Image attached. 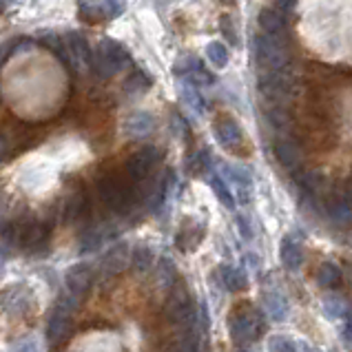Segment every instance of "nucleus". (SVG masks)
<instances>
[{"label": "nucleus", "mask_w": 352, "mask_h": 352, "mask_svg": "<svg viewBox=\"0 0 352 352\" xmlns=\"http://www.w3.org/2000/svg\"><path fill=\"white\" fill-rule=\"evenodd\" d=\"M259 87H261V91H264V96L281 100V98H286L290 91V80L286 74H281V69H275V72L261 74Z\"/></svg>", "instance_id": "obj_11"}, {"label": "nucleus", "mask_w": 352, "mask_h": 352, "mask_svg": "<svg viewBox=\"0 0 352 352\" xmlns=\"http://www.w3.org/2000/svg\"><path fill=\"white\" fill-rule=\"evenodd\" d=\"M228 330H230V339L233 344L239 348H246L250 344H255L257 339L264 337L266 333V321L264 315L259 310L250 308V306H241L237 308L228 321Z\"/></svg>", "instance_id": "obj_1"}, {"label": "nucleus", "mask_w": 352, "mask_h": 352, "mask_svg": "<svg viewBox=\"0 0 352 352\" xmlns=\"http://www.w3.org/2000/svg\"><path fill=\"white\" fill-rule=\"evenodd\" d=\"M131 264H133V270L138 275L146 273L153 264V253H151V248L146 244H140L135 250H133V257H131Z\"/></svg>", "instance_id": "obj_28"}, {"label": "nucleus", "mask_w": 352, "mask_h": 352, "mask_svg": "<svg viewBox=\"0 0 352 352\" xmlns=\"http://www.w3.org/2000/svg\"><path fill=\"white\" fill-rule=\"evenodd\" d=\"M102 241H104L102 228H91L80 239V250H82V253H91V250H98L102 246Z\"/></svg>", "instance_id": "obj_30"}, {"label": "nucleus", "mask_w": 352, "mask_h": 352, "mask_svg": "<svg viewBox=\"0 0 352 352\" xmlns=\"http://www.w3.org/2000/svg\"><path fill=\"white\" fill-rule=\"evenodd\" d=\"M124 0H80L78 14L85 23H102L122 16Z\"/></svg>", "instance_id": "obj_5"}, {"label": "nucleus", "mask_w": 352, "mask_h": 352, "mask_svg": "<svg viewBox=\"0 0 352 352\" xmlns=\"http://www.w3.org/2000/svg\"><path fill=\"white\" fill-rule=\"evenodd\" d=\"M5 52H7V49H3V47H0V60L5 58Z\"/></svg>", "instance_id": "obj_42"}, {"label": "nucleus", "mask_w": 352, "mask_h": 352, "mask_svg": "<svg viewBox=\"0 0 352 352\" xmlns=\"http://www.w3.org/2000/svg\"><path fill=\"white\" fill-rule=\"evenodd\" d=\"M341 339H344L346 346H350V324H348V319H346V324L341 326Z\"/></svg>", "instance_id": "obj_39"}, {"label": "nucleus", "mask_w": 352, "mask_h": 352, "mask_svg": "<svg viewBox=\"0 0 352 352\" xmlns=\"http://www.w3.org/2000/svg\"><path fill=\"white\" fill-rule=\"evenodd\" d=\"M91 65L100 78H111L120 69L131 65V56L120 43H116L111 38H104L102 43L98 45V52L91 58Z\"/></svg>", "instance_id": "obj_2"}, {"label": "nucleus", "mask_w": 352, "mask_h": 352, "mask_svg": "<svg viewBox=\"0 0 352 352\" xmlns=\"http://www.w3.org/2000/svg\"><path fill=\"white\" fill-rule=\"evenodd\" d=\"M210 186H213V190H215V195H217V199L222 202L226 208H230L233 210V206H235V197H233V193L226 188V184L222 182L219 177H213L210 179Z\"/></svg>", "instance_id": "obj_31"}, {"label": "nucleus", "mask_w": 352, "mask_h": 352, "mask_svg": "<svg viewBox=\"0 0 352 352\" xmlns=\"http://www.w3.org/2000/svg\"><path fill=\"white\" fill-rule=\"evenodd\" d=\"M279 259H281V264H284V268L297 270L301 266V261H304V250H301L299 241H295L293 237H286L284 241H281Z\"/></svg>", "instance_id": "obj_16"}, {"label": "nucleus", "mask_w": 352, "mask_h": 352, "mask_svg": "<svg viewBox=\"0 0 352 352\" xmlns=\"http://www.w3.org/2000/svg\"><path fill=\"white\" fill-rule=\"evenodd\" d=\"M155 131V118L146 113V111H138V113H131L124 120V133L133 140H142L148 138L151 133Z\"/></svg>", "instance_id": "obj_12"}, {"label": "nucleus", "mask_w": 352, "mask_h": 352, "mask_svg": "<svg viewBox=\"0 0 352 352\" xmlns=\"http://www.w3.org/2000/svg\"><path fill=\"white\" fill-rule=\"evenodd\" d=\"M3 153H5V138L0 135V157H3Z\"/></svg>", "instance_id": "obj_41"}, {"label": "nucleus", "mask_w": 352, "mask_h": 352, "mask_svg": "<svg viewBox=\"0 0 352 352\" xmlns=\"http://www.w3.org/2000/svg\"><path fill=\"white\" fill-rule=\"evenodd\" d=\"M264 310L273 321H284L288 315V301L277 290H268L264 293Z\"/></svg>", "instance_id": "obj_17"}, {"label": "nucleus", "mask_w": 352, "mask_h": 352, "mask_svg": "<svg viewBox=\"0 0 352 352\" xmlns=\"http://www.w3.org/2000/svg\"><path fill=\"white\" fill-rule=\"evenodd\" d=\"M222 3H226V5H233V3H235V0H222Z\"/></svg>", "instance_id": "obj_43"}, {"label": "nucleus", "mask_w": 352, "mask_h": 352, "mask_svg": "<svg viewBox=\"0 0 352 352\" xmlns=\"http://www.w3.org/2000/svg\"><path fill=\"white\" fill-rule=\"evenodd\" d=\"M317 281L324 288H337L341 284V268L333 264V261H324L317 268Z\"/></svg>", "instance_id": "obj_22"}, {"label": "nucleus", "mask_w": 352, "mask_h": 352, "mask_svg": "<svg viewBox=\"0 0 352 352\" xmlns=\"http://www.w3.org/2000/svg\"><path fill=\"white\" fill-rule=\"evenodd\" d=\"M208 166V153L206 151H202L197 157H195V164H193V173H202V170Z\"/></svg>", "instance_id": "obj_38"}, {"label": "nucleus", "mask_w": 352, "mask_h": 352, "mask_svg": "<svg viewBox=\"0 0 352 352\" xmlns=\"http://www.w3.org/2000/svg\"><path fill=\"white\" fill-rule=\"evenodd\" d=\"M268 348L270 350H275V352H290V350H295L297 346H295V341L290 339V337H286V335H273L268 339Z\"/></svg>", "instance_id": "obj_34"}, {"label": "nucleus", "mask_w": 352, "mask_h": 352, "mask_svg": "<svg viewBox=\"0 0 352 352\" xmlns=\"http://www.w3.org/2000/svg\"><path fill=\"white\" fill-rule=\"evenodd\" d=\"M74 310H76L74 295L72 297H60V301L56 304L52 317H49V324H47V341H49V346H60L69 337V330H72V319H74Z\"/></svg>", "instance_id": "obj_4"}, {"label": "nucleus", "mask_w": 352, "mask_h": 352, "mask_svg": "<svg viewBox=\"0 0 352 352\" xmlns=\"http://www.w3.org/2000/svg\"><path fill=\"white\" fill-rule=\"evenodd\" d=\"M173 131H175L177 138H182V140L188 138V124H186V120L182 116H177V113H173Z\"/></svg>", "instance_id": "obj_37"}, {"label": "nucleus", "mask_w": 352, "mask_h": 352, "mask_svg": "<svg viewBox=\"0 0 352 352\" xmlns=\"http://www.w3.org/2000/svg\"><path fill=\"white\" fill-rule=\"evenodd\" d=\"M157 157H160V153H157L155 146L140 148L138 153H133L126 160V173L133 179H144L151 173V168L155 166Z\"/></svg>", "instance_id": "obj_8"}, {"label": "nucleus", "mask_w": 352, "mask_h": 352, "mask_svg": "<svg viewBox=\"0 0 352 352\" xmlns=\"http://www.w3.org/2000/svg\"><path fill=\"white\" fill-rule=\"evenodd\" d=\"M328 213L333 217V222L339 226H348L352 219V210H350V197L346 195H337L328 206Z\"/></svg>", "instance_id": "obj_19"}, {"label": "nucleus", "mask_w": 352, "mask_h": 352, "mask_svg": "<svg viewBox=\"0 0 352 352\" xmlns=\"http://www.w3.org/2000/svg\"><path fill=\"white\" fill-rule=\"evenodd\" d=\"M65 281H67L69 293L74 297H85L94 284V268L89 264H76L67 270Z\"/></svg>", "instance_id": "obj_9"}, {"label": "nucleus", "mask_w": 352, "mask_h": 352, "mask_svg": "<svg viewBox=\"0 0 352 352\" xmlns=\"http://www.w3.org/2000/svg\"><path fill=\"white\" fill-rule=\"evenodd\" d=\"M0 268H3V257H0Z\"/></svg>", "instance_id": "obj_44"}, {"label": "nucleus", "mask_w": 352, "mask_h": 352, "mask_svg": "<svg viewBox=\"0 0 352 352\" xmlns=\"http://www.w3.org/2000/svg\"><path fill=\"white\" fill-rule=\"evenodd\" d=\"M195 67H199L197 60H195L193 56H190V54H184V56H179V60L173 65V74H175V76H179V74L184 76V74H190V72H193Z\"/></svg>", "instance_id": "obj_35"}, {"label": "nucleus", "mask_w": 352, "mask_h": 352, "mask_svg": "<svg viewBox=\"0 0 352 352\" xmlns=\"http://www.w3.org/2000/svg\"><path fill=\"white\" fill-rule=\"evenodd\" d=\"M188 76H190V80H193V85H195V87H199V85H210V82H213V76H210L208 72H204V69H199V67H195Z\"/></svg>", "instance_id": "obj_36"}, {"label": "nucleus", "mask_w": 352, "mask_h": 352, "mask_svg": "<svg viewBox=\"0 0 352 352\" xmlns=\"http://www.w3.org/2000/svg\"><path fill=\"white\" fill-rule=\"evenodd\" d=\"M40 40H43V43H45L49 49H52V52H54L60 60H63L65 65H69V56H67V49H65V45H63V40H60L58 36H54V34H45Z\"/></svg>", "instance_id": "obj_32"}, {"label": "nucleus", "mask_w": 352, "mask_h": 352, "mask_svg": "<svg viewBox=\"0 0 352 352\" xmlns=\"http://www.w3.org/2000/svg\"><path fill=\"white\" fill-rule=\"evenodd\" d=\"M85 208H87V193H85V188H78L65 199V210H63L65 222H74V219H78L85 213Z\"/></svg>", "instance_id": "obj_20"}, {"label": "nucleus", "mask_w": 352, "mask_h": 352, "mask_svg": "<svg viewBox=\"0 0 352 352\" xmlns=\"http://www.w3.org/2000/svg\"><path fill=\"white\" fill-rule=\"evenodd\" d=\"M215 133H217V140L224 146H235V144L241 142V129H239V124L235 122V120H230V118L219 120Z\"/></svg>", "instance_id": "obj_18"}, {"label": "nucleus", "mask_w": 352, "mask_h": 352, "mask_svg": "<svg viewBox=\"0 0 352 352\" xmlns=\"http://www.w3.org/2000/svg\"><path fill=\"white\" fill-rule=\"evenodd\" d=\"M129 264V246L126 244H116L107 250V255L100 261V268H102L104 277H116L122 270H126Z\"/></svg>", "instance_id": "obj_10"}, {"label": "nucleus", "mask_w": 352, "mask_h": 352, "mask_svg": "<svg viewBox=\"0 0 352 352\" xmlns=\"http://www.w3.org/2000/svg\"><path fill=\"white\" fill-rule=\"evenodd\" d=\"M182 98H184V102L193 109L195 113H204L206 111V102H204V98L202 94L197 91V87L193 82H184L182 85Z\"/></svg>", "instance_id": "obj_27"}, {"label": "nucleus", "mask_w": 352, "mask_h": 352, "mask_svg": "<svg viewBox=\"0 0 352 352\" xmlns=\"http://www.w3.org/2000/svg\"><path fill=\"white\" fill-rule=\"evenodd\" d=\"M222 281H224V286L228 290H233V293H237V290H244L246 288V275L241 273L239 268H233V266H224L222 268Z\"/></svg>", "instance_id": "obj_26"}, {"label": "nucleus", "mask_w": 352, "mask_h": 352, "mask_svg": "<svg viewBox=\"0 0 352 352\" xmlns=\"http://www.w3.org/2000/svg\"><path fill=\"white\" fill-rule=\"evenodd\" d=\"M3 308L7 310L9 315H14V317H20V315H25L29 306H32V295H29V290L23 288V286H14V288H9L7 293L3 295Z\"/></svg>", "instance_id": "obj_13"}, {"label": "nucleus", "mask_w": 352, "mask_h": 352, "mask_svg": "<svg viewBox=\"0 0 352 352\" xmlns=\"http://www.w3.org/2000/svg\"><path fill=\"white\" fill-rule=\"evenodd\" d=\"M206 56L215 69H224L228 65V49L222 43H217V40L206 45Z\"/></svg>", "instance_id": "obj_29"}, {"label": "nucleus", "mask_w": 352, "mask_h": 352, "mask_svg": "<svg viewBox=\"0 0 352 352\" xmlns=\"http://www.w3.org/2000/svg\"><path fill=\"white\" fill-rule=\"evenodd\" d=\"M67 45H69V52L74 56V63L78 67H91V47H89L87 38L78 32L67 34Z\"/></svg>", "instance_id": "obj_15"}, {"label": "nucleus", "mask_w": 352, "mask_h": 352, "mask_svg": "<svg viewBox=\"0 0 352 352\" xmlns=\"http://www.w3.org/2000/svg\"><path fill=\"white\" fill-rule=\"evenodd\" d=\"M175 279H177V275H175L173 261H170L168 257H164L162 261H160V268H157V275H155V286L168 290L170 286H173Z\"/></svg>", "instance_id": "obj_25"}, {"label": "nucleus", "mask_w": 352, "mask_h": 352, "mask_svg": "<svg viewBox=\"0 0 352 352\" xmlns=\"http://www.w3.org/2000/svg\"><path fill=\"white\" fill-rule=\"evenodd\" d=\"M166 315L182 330L197 328V313H195V306H193V301H190L184 281H177V279L173 281V293L168 297Z\"/></svg>", "instance_id": "obj_3"}, {"label": "nucleus", "mask_w": 352, "mask_h": 352, "mask_svg": "<svg viewBox=\"0 0 352 352\" xmlns=\"http://www.w3.org/2000/svg\"><path fill=\"white\" fill-rule=\"evenodd\" d=\"M98 193L102 197V202L111 210H116V213H124L129 208L131 193L116 175H109V173L100 175L98 177Z\"/></svg>", "instance_id": "obj_7"}, {"label": "nucleus", "mask_w": 352, "mask_h": 352, "mask_svg": "<svg viewBox=\"0 0 352 352\" xmlns=\"http://www.w3.org/2000/svg\"><path fill=\"white\" fill-rule=\"evenodd\" d=\"M324 313L335 321H346V319H350V306L339 297H326L324 299Z\"/></svg>", "instance_id": "obj_24"}, {"label": "nucleus", "mask_w": 352, "mask_h": 352, "mask_svg": "<svg viewBox=\"0 0 352 352\" xmlns=\"http://www.w3.org/2000/svg\"><path fill=\"white\" fill-rule=\"evenodd\" d=\"M255 56L257 63L264 72H275V69H284L288 63L286 49L281 47L275 38L270 36H259L255 40Z\"/></svg>", "instance_id": "obj_6"}, {"label": "nucleus", "mask_w": 352, "mask_h": 352, "mask_svg": "<svg viewBox=\"0 0 352 352\" xmlns=\"http://www.w3.org/2000/svg\"><path fill=\"white\" fill-rule=\"evenodd\" d=\"M257 20H259L261 32L266 36H275L284 29V16H281L277 9H261Z\"/></svg>", "instance_id": "obj_21"}, {"label": "nucleus", "mask_w": 352, "mask_h": 352, "mask_svg": "<svg viewBox=\"0 0 352 352\" xmlns=\"http://www.w3.org/2000/svg\"><path fill=\"white\" fill-rule=\"evenodd\" d=\"M153 85V78H151L146 72H133L129 78H126V82H124V91L129 96H140V94H144L146 89Z\"/></svg>", "instance_id": "obj_23"}, {"label": "nucleus", "mask_w": 352, "mask_h": 352, "mask_svg": "<svg viewBox=\"0 0 352 352\" xmlns=\"http://www.w3.org/2000/svg\"><path fill=\"white\" fill-rule=\"evenodd\" d=\"M275 157H277V162L288 170H297L301 166V148L297 142H293V140H288V138H281L275 142Z\"/></svg>", "instance_id": "obj_14"}, {"label": "nucleus", "mask_w": 352, "mask_h": 352, "mask_svg": "<svg viewBox=\"0 0 352 352\" xmlns=\"http://www.w3.org/2000/svg\"><path fill=\"white\" fill-rule=\"evenodd\" d=\"M237 222H239V228H241V235H244L246 239H248V237H253V233H250L248 226H246V222H244V217H239Z\"/></svg>", "instance_id": "obj_40"}, {"label": "nucleus", "mask_w": 352, "mask_h": 352, "mask_svg": "<svg viewBox=\"0 0 352 352\" xmlns=\"http://www.w3.org/2000/svg\"><path fill=\"white\" fill-rule=\"evenodd\" d=\"M219 32L224 34V38L228 40L230 45H239V38H237V29H235V25H233V18L230 16H219Z\"/></svg>", "instance_id": "obj_33"}]
</instances>
